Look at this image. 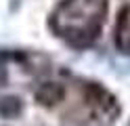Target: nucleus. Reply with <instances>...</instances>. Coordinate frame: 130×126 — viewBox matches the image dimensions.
<instances>
[{
	"instance_id": "nucleus-5",
	"label": "nucleus",
	"mask_w": 130,
	"mask_h": 126,
	"mask_svg": "<svg viewBox=\"0 0 130 126\" xmlns=\"http://www.w3.org/2000/svg\"><path fill=\"white\" fill-rule=\"evenodd\" d=\"M2 82H4V67L0 65V84H2Z\"/></svg>"
},
{
	"instance_id": "nucleus-4",
	"label": "nucleus",
	"mask_w": 130,
	"mask_h": 126,
	"mask_svg": "<svg viewBox=\"0 0 130 126\" xmlns=\"http://www.w3.org/2000/svg\"><path fill=\"white\" fill-rule=\"evenodd\" d=\"M21 111V101L17 97H4L0 99V114L6 118H13Z\"/></svg>"
},
{
	"instance_id": "nucleus-2",
	"label": "nucleus",
	"mask_w": 130,
	"mask_h": 126,
	"mask_svg": "<svg viewBox=\"0 0 130 126\" xmlns=\"http://www.w3.org/2000/svg\"><path fill=\"white\" fill-rule=\"evenodd\" d=\"M116 44L122 53H130V6L124 8L116 27Z\"/></svg>"
},
{
	"instance_id": "nucleus-1",
	"label": "nucleus",
	"mask_w": 130,
	"mask_h": 126,
	"mask_svg": "<svg viewBox=\"0 0 130 126\" xmlns=\"http://www.w3.org/2000/svg\"><path fill=\"white\" fill-rule=\"evenodd\" d=\"M107 0H63L55 8L51 27L71 46H90L99 36Z\"/></svg>"
},
{
	"instance_id": "nucleus-3",
	"label": "nucleus",
	"mask_w": 130,
	"mask_h": 126,
	"mask_svg": "<svg viewBox=\"0 0 130 126\" xmlns=\"http://www.w3.org/2000/svg\"><path fill=\"white\" fill-rule=\"evenodd\" d=\"M36 99L44 105H53L63 99V86L57 82H44L36 88Z\"/></svg>"
},
{
	"instance_id": "nucleus-6",
	"label": "nucleus",
	"mask_w": 130,
	"mask_h": 126,
	"mask_svg": "<svg viewBox=\"0 0 130 126\" xmlns=\"http://www.w3.org/2000/svg\"><path fill=\"white\" fill-rule=\"evenodd\" d=\"M128 126H130V122H128Z\"/></svg>"
}]
</instances>
